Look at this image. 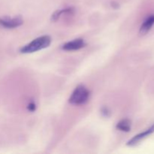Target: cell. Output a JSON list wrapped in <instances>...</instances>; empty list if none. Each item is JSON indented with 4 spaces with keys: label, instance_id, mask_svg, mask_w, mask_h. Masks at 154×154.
I'll list each match as a JSON object with an SVG mask.
<instances>
[{
    "label": "cell",
    "instance_id": "cell-1",
    "mask_svg": "<svg viewBox=\"0 0 154 154\" xmlns=\"http://www.w3.org/2000/svg\"><path fill=\"white\" fill-rule=\"evenodd\" d=\"M51 43V38L48 35H43L34 39L32 42L25 45L20 49V52L23 54H31L36 52L42 49L49 47Z\"/></svg>",
    "mask_w": 154,
    "mask_h": 154
},
{
    "label": "cell",
    "instance_id": "cell-2",
    "mask_svg": "<svg viewBox=\"0 0 154 154\" xmlns=\"http://www.w3.org/2000/svg\"><path fill=\"white\" fill-rule=\"evenodd\" d=\"M90 98V91L84 86L80 85L75 88L69 98V102L72 105H84Z\"/></svg>",
    "mask_w": 154,
    "mask_h": 154
},
{
    "label": "cell",
    "instance_id": "cell-3",
    "mask_svg": "<svg viewBox=\"0 0 154 154\" xmlns=\"http://www.w3.org/2000/svg\"><path fill=\"white\" fill-rule=\"evenodd\" d=\"M23 23V20L20 17H5L0 18V26L6 29H14L20 26Z\"/></svg>",
    "mask_w": 154,
    "mask_h": 154
},
{
    "label": "cell",
    "instance_id": "cell-4",
    "mask_svg": "<svg viewBox=\"0 0 154 154\" xmlns=\"http://www.w3.org/2000/svg\"><path fill=\"white\" fill-rule=\"evenodd\" d=\"M154 132V123L148 129L145 130L144 132H141V133L138 134V135H135V137L132 138V139L129 140L127 143V145L129 146H135L136 144H138L141 140H143L144 138H147V136H149L150 135H151L152 133Z\"/></svg>",
    "mask_w": 154,
    "mask_h": 154
},
{
    "label": "cell",
    "instance_id": "cell-5",
    "mask_svg": "<svg viewBox=\"0 0 154 154\" xmlns=\"http://www.w3.org/2000/svg\"><path fill=\"white\" fill-rule=\"evenodd\" d=\"M85 42L83 39L81 38H77L73 41L67 42V43L64 44L62 47L63 50L67 51H78V50L81 49L85 46Z\"/></svg>",
    "mask_w": 154,
    "mask_h": 154
},
{
    "label": "cell",
    "instance_id": "cell-6",
    "mask_svg": "<svg viewBox=\"0 0 154 154\" xmlns=\"http://www.w3.org/2000/svg\"><path fill=\"white\" fill-rule=\"evenodd\" d=\"M154 25V14H151L144 21L140 28V33L141 35H145L151 29Z\"/></svg>",
    "mask_w": 154,
    "mask_h": 154
},
{
    "label": "cell",
    "instance_id": "cell-7",
    "mask_svg": "<svg viewBox=\"0 0 154 154\" xmlns=\"http://www.w3.org/2000/svg\"><path fill=\"white\" fill-rule=\"evenodd\" d=\"M132 123L128 119H123L117 124V129L122 132H129L131 129Z\"/></svg>",
    "mask_w": 154,
    "mask_h": 154
},
{
    "label": "cell",
    "instance_id": "cell-8",
    "mask_svg": "<svg viewBox=\"0 0 154 154\" xmlns=\"http://www.w3.org/2000/svg\"><path fill=\"white\" fill-rule=\"evenodd\" d=\"M73 11V9L72 8H66V9H62V10H58L57 11H55L54 13V14L52 15L51 17V20L54 21H57L59 18L61 17L62 14L66 13H72Z\"/></svg>",
    "mask_w": 154,
    "mask_h": 154
},
{
    "label": "cell",
    "instance_id": "cell-9",
    "mask_svg": "<svg viewBox=\"0 0 154 154\" xmlns=\"http://www.w3.org/2000/svg\"><path fill=\"white\" fill-rule=\"evenodd\" d=\"M27 108H28L29 111H35V109H36V105H35V103L34 102H29V103L28 107H27Z\"/></svg>",
    "mask_w": 154,
    "mask_h": 154
},
{
    "label": "cell",
    "instance_id": "cell-10",
    "mask_svg": "<svg viewBox=\"0 0 154 154\" xmlns=\"http://www.w3.org/2000/svg\"><path fill=\"white\" fill-rule=\"evenodd\" d=\"M102 114H103V115L105 116V117H108V116H109V114H110L109 111H108V108H102Z\"/></svg>",
    "mask_w": 154,
    "mask_h": 154
}]
</instances>
